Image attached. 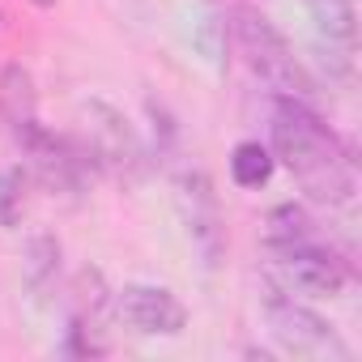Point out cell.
I'll list each match as a JSON object with an SVG mask.
<instances>
[{"label": "cell", "mask_w": 362, "mask_h": 362, "mask_svg": "<svg viewBox=\"0 0 362 362\" xmlns=\"http://www.w3.org/2000/svg\"><path fill=\"white\" fill-rule=\"evenodd\" d=\"M273 158L286 162V170L294 175V184L328 209H341L354 201L358 192V175L354 162L345 153V145L337 141V132L303 103V98H273Z\"/></svg>", "instance_id": "cell-1"}, {"label": "cell", "mask_w": 362, "mask_h": 362, "mask_svg": "<svg viewBox=\"0 0 362 362\" xmlns=\"http://www.w3.org/2000/svg\"><path fill=\"white\" fill-rule=\"evenodd\" d=\"M235 39H239V52H243L247 69H252L273 94L303 98V103L315 94L311 73L303 69V60L294 56V47L286 43V35H281L264 13L239 9V13H235Z\"/></svg>", "instance_id": "cell-2"}, {"label": "cell", "mask_w": 362, "mask_h": 362, "mask_svg": "<svg viewBox=\"0 0 362 362\" xmlns=\"http://www.w3.org/2000/svg\"><path fill=\"white\" fill-rule=\"evenodd\" d=\"M264 320H269V332L277 337L281 349L290 354H303V358H328V362H349V345L337 337V328L311 311L307 303H298L290 290H273L264 294Z\"/></svg>", "instance_id": "cell-3"}, {"label": "cell", "mask_w": 362, "mask_h": 362, "mask_svg": "<svg viewBox=\"0 0 362 362\" xmlns=\"http://www.w3.org/2000/svg\"><path fill=\"white\" fill-rule=\"evenodd\" d=\"M175 209H179V222H184L188 243L201 256V264L218 269V260L226 256V218H222L214 179L205 170H179L175 175Z\"/></svg>", "instance_id": "cell-4"}, {"label": "cell", "mask_w": 362, "mask_h": 362, "mask_svg": "<svg viewBox=\"0 0 362 362\" xmlns=\"http://www.w3.org/2000/svg\"><path fill=\"white\" fill-rule=\"evenodd\" d=\"M18 141H22V149L30 153V166H35L39 184H43L47 192L77 197V192L90 188V179H94L98 166H94V158H90V149H86L81 141H69V136L47 132L39 119H35L30 128H22Z\"/></svg>", "instance_id": "cell-5"}, {"label": "cell", "mask_w": 362, "mask_h": 362, "mask_svg": "<svg viewBox=\"0 0 362 362\" xmlns=\"http://www.w3.org/2000/svg\"><path fill=\"white\" fill-rule=\"evenodd\" d=\"M273 256V269L281 277L286 290H298V294H311V298H332L341 294L345 286V260L315 239H303V243H281V247H269Z\"/></svg>", "instance_id": "cell-6"}, {"label": "cell", "mask_w": 362, "mask_h": 362, "mask_svg": "<svg viewBox=\"0 0 362 362\" xmlns=\"http://www.w3.org/2000/svg\"><path fill=\"white\" fill-rule=\"evenodd\" d=\"M81 119H86V141L81 145L90 149L98 170H115V175H136L141 170L145 149H141V136L132 132V124L124 119V111H115L103 98H90L81 107Z\"/></svg>", "instance_id": "cell-7"}, {"label": "cell", "mask_w": 362, "mask_h": 362, "mask_svg": "<svg viewBox=\"0 0 362 362\" xmlns=\"http://www.w3.org/2000/svg\"><path fill=\"white\" fill-rule=\"evenodd\" d=\"M111 307L132 332H145V337H179L188 328V307L166 286H141V281L124 286L111 294Z\"/></svg>", "instance_id": "cell-8"}, {"label": "cell", "mask_w": 362, "mask_h": 362, "mask_svg": "<svg viewBox=\"0 0 362 362\" xmlns=\"http://www.w3.org/2000/svg\"><path fill=\"white\" fill-rule=\"evenodd\" d=\"M22 277H26V286H30L35 298H43V294L56 290V281H60V239L56 235H35L26 243Z\"/></svg>", "instance_id": "cell-9"}, {"label": "cell", "mask_w": 362, "mask_h": 362, "mask_svg": "<svg viewBox=\"0 0 362 362\" xmlns=\"http://www.w3.org/2000/svg\"><path fill=\"white\" fill-rule=\"evenodd\" d=\"M315 30L328 39V43H341L345 52L354 47V35H358V13H354V0H303Z\"/></svg>", "instance_id": "cell-10"}, {"label": "cell", "mask_w": 362, "mask_h": 362, "mask_svg": "<svg viewBox=\"0 0 362 362\" xmlns=\"http://www.w3.org/2000/svg\"><path fill=\"white\" fill-rule=\"evenodd\" d=\"M0 111L9 115L13 132L30 128L39 115H35V90H30V73L22 64H9L5 73H0Z\"/></svg>", "instance_id": "cell-11"}, {"label": "cell", "mask_w": 362, "mask_h": 362, "mask_svg": "<svg viewBox=\"0 0 362 362\" xmlns=\"http://www.w3.org/2000/svg\"><path fill=\"white\" fill-rule=\"evenodd\" d=\"M273 166H277V158H273V149L269 145H260V141H239L235 149H230V179L239 188H264L269 179H273Z\"/></svg>", "instance_id": "cell-12"}, {"label": "cell", "mask_w": 362, "mask_h": 362, "mask_svg": "<svg viewBox=\"0 0 362 362\" xmlns=\"http://www.w3.org/2000/svg\"><path fill=\"white\" fill-rule=\"evenodd\" d=\"M303 239H315V222H311L298 205H277V209L269 214L264 243H269V247H281V243H303Z\"/></svg>", "instance_id": "cell-13"}, {"label": "cell", "mask_w": 362, "mask_h": 362, "mask_svg": "<svg viewBox=\"0 0 362 362\" xmlns=\"http://www.w3.org/2000/svg\"><path fill=\"white\" fill-rule=\"evenodd\" d=\"M22 209H26V170L13 166V170L0 175V222L18 226L22 222Z\"/></svg>", "instance_id": "cell-14"}, {"label": "cell", "mask_w": 362, "mask_h": 362, "mask_svg": "<svg viewBox=\"0 0 362 362\" xmlns=\"http://www.w3.org/2000/svg\"><path fill=\"white\" fill-rule=\"evenodd\" d=\"M35 5H39V9H47V5H56V0H35Z\"/></svg>", "instance_id": "cell-15"}]
</instances>
